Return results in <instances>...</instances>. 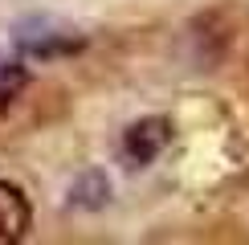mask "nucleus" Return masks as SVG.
I'll use <instances>...</instances> for the list:
<instances>
[{"label":"nucleus","instance_id":"obj_2","mask_svg":"<svg viewBox=\"0 0 249 245\" xmlns=\"http://www.w3.org/2000/svg\"><path fill=\"white\" fill-rule=\"evenodd\" d=\"M172 143V122L151 115V119H139L131 122L127 131H123V159H127V168H147L151 159H160L163 151H168Z\"/></svg>","mask_w":249,"mask_h":245},{"label":"nucleus","instance_id":"obj_1","mask_svg":"<svg viewBox=\"0 0 249 245\" xmlns=\"http://www.w3.org/2000/svg\"><path fill=\"white\" fill-rule=\"evenodd\" d=\"M13 41H17L20 53L41 57V61L78 53V49L86 45V37H82L74 25H61V20H53V17H33V20H25V25H17Z\"/></svg>","mask_w":249,"mask_h":245},{"label":"nucleus","instance_id":"obj_3","mask_svg":"<svg viewBox=\"0 0 249 245\" xmlns=\"http://www.w3.org/2000/svg\"><path fill=\"white\" fill-rule=\"evenodd\" d=\"M29 225H33V209H29L25 192L17 184L0 180V245L20 241L29 233Z\"/></svg>","mask_w":249,"mask_h":245},{"label":"nucleus","instance_id":"obj_4","mask_svg":"<svg viewBox=\"0 0 249 245\" xmlns=\"http://www.w3.org/2000/svg\"><path fill=\"white\" fill-rule=\"evenodd\" d=\"M29 86V66L20 49H0V110H8Z\"/></svg>","mask_w":249,"mask_h":245}]
</instances>
